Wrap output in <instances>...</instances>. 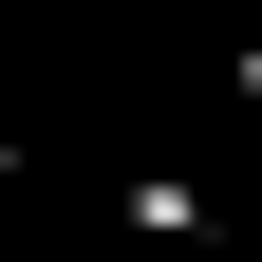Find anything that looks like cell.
<instances>
[{
	"label": "cell",
	"instance_id": "cell-1",
	"mask_svg": "<svg viewBox=\"0 0 262 262\" xmlns=\"http://www.w3.org/2000/svg\"><path fill=\"white\" fill-rule=\"evenodd\" d=\"M0 262H19V131H0Z\"/></svg>",
	"mask_w": 262,
	"mask_h": 262
},
{
	"label": "cell",
	"instance_id": "cell-2",
	"mask_svg": "<svg viewBox=\"0 0 262 262\" xmlns=\"http://www.w3.org/2000/svg\"><path fill=\"white\" fill-rule=\"evenodd\" d=\"M225 75H244V113H262V19H244V56H225Z\"/></svg>",
	"mask_w": 262,
	"mask_h": 262
}]
</instances>
